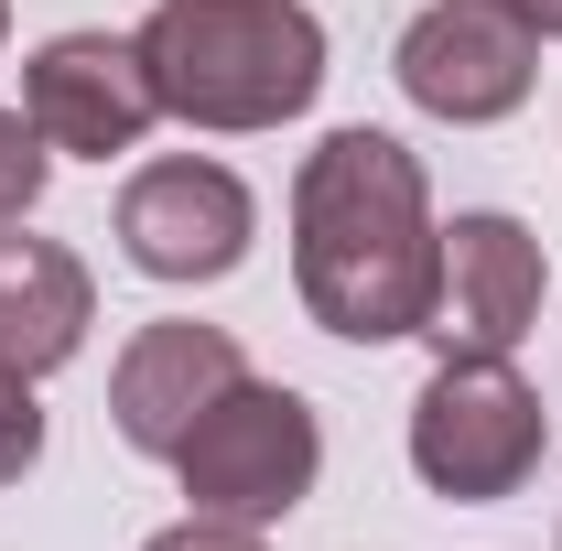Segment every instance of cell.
Instances as JSON below:
<instances>
[{
    "instance_id": "obj_1",
    "label": "cell",
    "mask_w": 562,
    "mask_h": 551,
    "mask_svg": "<svg viewBox=\"0 0 562 551\" xmlns=\"http://www.w3.org/2000/svg\"><path fill=\"white\" fill-rule=\"evenodd\" d=\"M432 184L390 131H336L303 151L292 173V281H303V314L347 346H390L422 336V303H432Z\"/></svg>"
},
{
    "instance_id": "obj_2",
    "label": "cell",
    "mask_w": 562,
    "mask_h": 551,
    "mask_svg": "<svg viewBox=\"0 0 562 551\" xmlns=\"http://www.w3.org/2000/svg\"><path fill=\"white\" fill-rule=\"evenodd\" d=\"M131 44L151 98L195 131H281L325 87V22L303 0H151Z\"/></svg>"
},
{
    "instance_id": "obj_3",
    "label": "cell",
    "mask_w": 562,
    "mask_h": 551,
    "mask_svg": "<svg viewBox=\"0 0 562 551\" xmlns=\"http://www.w3.org/2000/svg\"><path fill=\"white\" fill-rule=\"evenodd\" d=\"M552 454V412L508 357H443L412 401V465L432 497H519L530 465Z\"/></svg>"
},
{
    "instance_id": "obj_4",
    "label": "cell",
    "mask_w": 562,
    "mask_h": 551,
    "mask_svg": "<svg viewBox=\"0 0 562 551\" xmlns=\"http://www.w3.org/2000/svg\"><path fill=\"white\" fill-rule=\"evenodd\" d=\"M173 465H184L195 519H249V530H271V519H292V508L314 497V476H325V432H314V401H303V390L238 379V390L184 432Z\"/></svg>"
},
{
    "instance_id": "obj_5",
    "label": "cell",
    "mask_w": 562,
    "mask_h": 551,
    "mask_svg": "<svg viewBox=\"0 0 562 551\" xmlns=\"http://www.w3.org/2000/svg\"><path fill=\"white\" fill-rule=\"evenodd\" d=\"M541 292H552V260L519 216H454L443 249H432V303H422V336L443 357H508V346L541 325Z\"/></svg>"
},
{
    "instance_id": "obj_6",
    "label": "cell",
    "mask_w": 562,
    "mask_h": 551,
    "mask_svg": "<svg viewBox=\"0 0 562 551\" xmlns=\"http://www.w3.org/2000/svg\"><path fill=\"white\" fill-rule=\"evenodd\" d=\"M249 238H260V206L227 162L173 151V162H140L120 184V249L151 281H227L249 260Z\"/></svg>"
},
{
    "instance_id": "obj_7",
    "label": "cell",
    "mask_w": 562,
    "mask_h": 551,
    "mask_svg": "<svg viewBox=\"0 0 562 551\" xmlns=\"http://www.w3.org/2000/svg\"><path fill=\"white\" fill-rule=\"evenodd\" d=\"M530 76H541V33H530L519 11H497V0H432L412 33H401V87H412V109L454 120V131L508 120V109L530 98Z\"/></svg>"
},
{
    "instance_id": "obj_8",
    "label": "cell",
    "mask_w": 562,
    "mask_h": 551,
    "mask_svg": "<svg viewBox=\"0 0 562 551\" xmlns=\"http://www.w3.org/2000/svg\"><path fill=\"white\" fill-rule=\"evenodd\" d=\"M22 120L55 140V151L109 162V151H131V140L162 120V98H151L140 44H120V33H55V44L22 66Z\"/></svg>"
},
{
    "instance_id": "obj_9",
    "label": "cell",
    "mask_w": 562,
    "mask_h": 551,
    "mask_svg": "<svg viewBox=\"0 0 562 551\" xmlns=\"http://www.w3.org/2000/svg\"><path fill=\"white\" fill-rule=\"evenodd\" d=\"M238 379H249V368H238L227 325H140V336L120 346V368H109V421H120L131 454H184V432H195Z\"/></svg>"
},
{
    "instance_id": "obj_10",
    "label": "cell",
    "mask_w": 562,
    "mask_h": 551,
    "mask_svg": "<svg viewBox=\"0 0 562 551\" xmlns=\"http://www.w3.org/2000/svg\"><path fill=\"white\" fill-rule=\"evenodd\" d=\"M87 325H98L87 260L55 249V238H0V368L44 379V368H66L87 346Z\"/></svg>"
},
{
    "instance_id": "obj_11",
    "label": "cell",
    "mask_w": 562,
    "mask_h": 551,
    "mask_svg": "<svg viewBox=\"0 0 562 551\" xmlns=\"http://www.w3.org/2000/svg\"><path fill=\"white\" fill-rule=\"evenodd\" d=\"M44 173H55V140L33 131L22 109H0V227H22V216H33Z\"/></svg>"
},
{
    "instance_id": "obj_12",
    "label": "cell",
    "mask_w": 562,
    "mask_h": 551,
    "mask_svg": "<svg viewBox=\"0 0 562 551\" xmlns=\"http://www.w3.org/2000/svg\"><path fill=\"white\" fill-rule=\"evenodd\" d=\"M44 465V412H33V379L0 368V486H22Z\"/></svg>"
},
{
    "instance_id": "obj_13",
    "label": "cell",
    "mask_w": 562,
    "mask_h": 551,
    "mask_svg": "<svg viewBox=\"0 0 562 551\" xmlns=\"http://www.w3.org/2000/svg\"><path fill=\"white\" fill-rule=\"evenodd\" d=\"M140 551H271L249 519H173L162 541H140Z\"/></svg>"
},
{
    "instance_id": "obj_14",
    "label": "cell",
    "mask_w": 562,
    "mask_h": 551,
    "mask_svg": "<svg viewBox=\"0 0 562 551\" xmlns=\"http://www.w3.org/2000/svg\"><path fill=\"white\" fill-rule=\"evenodd\" d=\"M497 11H519V22L541 33V44H552V33H562V0H497Z\"/></svg>"
},
{
    "instance_id": "obj_15",
    "label": "cell",
    "mask_w": 562,
    "mask_h": 551,
    "mask_svg": "<svg viewBox=\"0 0 562 551\" xmlns=\"http://www.w3.org/2000/svg\"><path fill=\"white\" fill-rule=\"evenodd\" d=\"M0 33H11V11H0Z\"/></svg>"
}]
</instances>
